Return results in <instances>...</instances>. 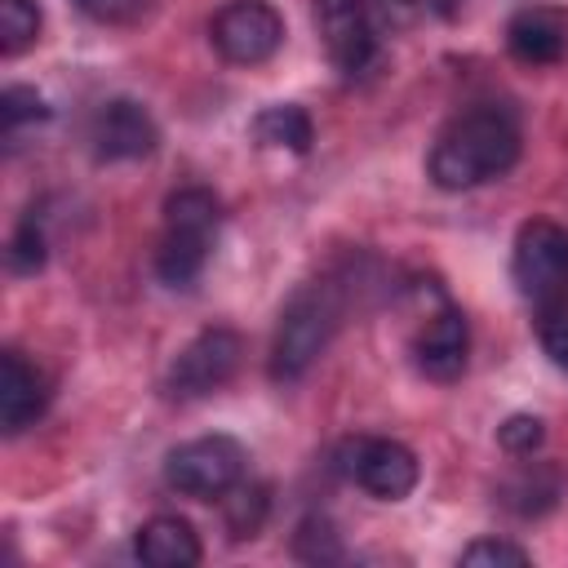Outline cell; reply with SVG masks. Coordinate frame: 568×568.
<instances>
[{
    "label": "cell",
    "mask_w": 568,
    "mask_h": 568,
    "mask_svg": "<svg viewBox=\"0 0 568 568\" xmlns=\"http://www.w3.org/2000/svg\"><path fill=\"white\" fill-rule=\"evenodd\" d=\"M519 160V124L506 106H470L453 115L426 155V178L439 191H475Z\"/></svg>",
    "instance_id": "6da1fadb"
},
{
    "label": "cell",
    "mask_w": 568,
    "mask_h": 568,
    "mask_svg": "<svg viewBox=\"0 0 568 568\" xmlns=\"http://www.w3.org/2000/svg\"><path fill=\"white\" fill-rule=\"evenodd\" d=\"M133 550L142 564L151 568H195L204 546H200V532L182 519V515H151L138 537H133Z\"/></svg>",
    "instance_id": "5bb4252c"
},
{
    "label": "cell",
    "mask_w": 568,
    "mask_h": 568,
    "mask_svg": "<svg viewBox=\"0 0 568 568\" xmlns=\"http://www.w3.org/2000/svg\"><path fill=\"white\" fill-rule=\"evenodd\" d=\"M209 40L231 67H262L284 44V18L271 0H226L209 22Z\"/></svg>",
    "instance_id": "ba28073f"
},
{
    "label": "cell",
    "mask_w": 568,
    "mask_h": 568,
    "mask_svg": "<svg viewBox=\"0 0 568 568\" xmlns=\"http://www.w3.org/2000/svg\"><path fill=\"white\" fill-rule=\"evenodd\" d=\"M293 555H297L302 564H337L346 550H342V537H337L333 519L306 515V519L297 524V532H293Z\"/></svg>",
    "instance_id": "d6986e66"
},
{
    "label": "cell",
    "mask_w": 568,
    "mask_h": 568,
    "mask_svg": "<svg viewBox=\"0 0 568 568\" xmlns=\"http://www.w3.org/2000/svg\"><path fill=\"white\" fill-rule=\"evenodd\" d=\"M253 142L257 146H271V151H293V155H306L311 142H315V124L311 115L297 106V102H275V106H262L248 124Z\"/></svg>",
    "instance_id": "9a60e30c"
},
{
    "label": "cell",
    "mask_w": 568,
    "mask_h": 568,
    "mask_svg": "<svg viewBox=\"0 0 568 568\" xmlns=\"http://www.w3.org/2000/svg\"><path fill=\"white\" fill-rule=\"evenodd\" d=\"M337 470L351 484H359L364 493L382 497V501H404L422 479L417 453L408 444H399V439H386V435L342 439L337 444Z\"/></svg>",
    "instance_id": "5b68a950"
},
{
    "label": "cell",
    "mask_w": 568,
    "mask_h": 568,
    "mask_svg": "<svg viewBox=\"0 0 568 568\" xmlns=\"http://www.w3.org/2000/svg\"><path fill=\"white\" fill-rule=\"evenodd\" d=\"M75 9L102 27H129V22H142L151 0H75Z\"/></svg>",
    "instance_id": "cb8c5ba5"
},
{
    "label": "cell",
    "mask_w": 568,
    "mask_h": 568,
    "mask_svg": "<svg viewBox=\"0 0 568 568\" xmlns=\"http://www.w3.org/2000/svg\"><path fill=\"white\" fill-rule=\"evenodd\" d=\"M532 555L524 550V546H515V541H501V537H479V541H470L466 550H462V564H528Z\"/></svg>",
    "instance_id": "d4e9b609"
},
{
    "label": "cell",
    "mask_w": 568,
    "mask_h": 568,
    "mask_svg": "<svg viewBox=\"0 0 568 568\" xmlns=\"http://www.w3.org/2000/svg\"><path fill=\"white\" fill-rule=\"evenodd\" d=\"M506 49L524 67H550L568 53V9L564 4H524L506 18Z\"/></svg>",
    "instance_id": "8fae6325"
},
{
    "label": "cell",
    "mask_w": 568,
    "mask_h": 568,
    "mask_svg": "<svg viewBox=\"0 0 568 568\" xmlns=\"http://www.w3.org/2000/svg\"><path fill=\"white\" fill-rule=\"evenodd\" d=\"M497 444H501L510 457H532V453L546 444V422L532 417V413H510V417L497 426Z\"/></svg>",
    "instance_id": "7402d4cb"
},
{
    "label": "cell",
    "mask_w": 568,
    "mask_h": 568,
    "mask_svg": "<svg viewBox=\"0 0 568 568\" xmlns=\"http://www.w3.org/2000/svg\"><path fill=\"white\" fill-rule=\"evenodd\" d=\"M537 337H541V351L550 355V364H555L559 373H568V311H564V306H546V311H541Z\"/></svg>",
    "instance_id": "603a6c76"
},
{
    "label": "cell",
    "mask_w": 568,
    "mask_h": 568,
    "mask_svg": "<svg viewBox=\"0 0 568 568\" xmlns=\"http://www.w3.org/2000/svg\"><path fill=\"white\" fill-rule=\"evenodd\" d=\"M44 257H49V240H44L36 213H27V217L18 222V231H13V240H9V266H13L18 275H36V271L44 266Z\"/></svg>",
    "instance_id": "44dd1931"
},
{
    "label": "cell",
    "mask_w": 568,
    "mask_h": 568,
    "mask_svg": "<svg viewBox=\"0 0 568 568\" xmlns=\"http://www.w3.org/2000/svg\"><path fill=\"white\" fill-rule=\"evenodd\" d=\"M0 120H4V138L13 142L22 129H36V124L49 120V102L27 84H9L0 93Z\"/></svg>",
    "instance_id": "ffe728a7"
},
{
    "label": "cell",
    "mask_w": 568,
    "mask_h": 568,
    "mask_svg": "<svg viewBox=\"0 0 568 568\" xmlns=\"http://www.w3.org/2000/svg\"><path fill=\"white\" fill-rule=\"evenodd\" d=\"M222 200L209 186H182L164 200V235L155 248V275L169 288H191L217 244Z\"/></svg>",
    "instance_id": "7a4b0ae2"
},
{
    "label": "cell",
    "mask_w": 568,
    "mask_h": 568,
    "mask_svg": "<svg viewBox=\"0 0 568 568\" xmlns=\"http://www.w3.org/2000/svg\"><path fill=\"white\" fill-rule=\"evenodd\" d=\"M244 466H248V453L240 439L200 435V439L178 444L164 457V484L195 501H222V493H231L244 479Z\"/></svg>",
    "instance_id": "277c9868"
},
{
    "label": "cell",
    "mask_w": 568,
    "mask_h": 568,
    "mask_svg": "<svg viewBox=\"0 0 568 568\" xmlns=\"http://www.w3.org/2000/svg\"><path fill=\"white\" fill-rule=\"evenodd\" d=\"M266 510H271V497H266V484H235L231 493H222V519H226V532L235 541L244 537H257L262 524H266Z\"/></svg>",
    "instance_id": "e0dca14e"
},
{
    "label": "cell",
    "mask_w": 568,
    "mask_h": 568,
    "mask_svg": "<svg viewBox=\"0 0 568 568\" xmlns=\"http://www.w3.org/2000/svg\"><path fill=\"white\" fill-rule=\"evenodd\" d=\"M40 4L36 0H0V53L18 58L40 40Z\"/></svg>",
    "instance_id": "ac0fdd59"
},
{
    "label": "cell",
    "mask_w": 568,
    "mask_h": 568,
    "mask_svg": "<svg viewBox=\"0 0 568 568\" xmlns=\"http://www.w3.org/2000/svg\"><path fill=\"white\" fill-rule=\"evenodd\" d=\"M413 355H417V368L435 382H453L462 368H466V355H470V328H466V315L453 306V302H439V311L426 315L417 342H413Z\"/></svg>",
    "instance_id": "7c38bea8"
},
{
    "label": "cell",
    "mask_w": 568,
    "mask_h": 568,
    "mask_svg": "<svg viewBox=\"0 0 568 568\" xmlns=\"http://www.w3.org/2000/svg\"><path fill=\"white\" fill-rule=\"evenodd\" d=\"M510 280L519 297L546 306L568 284V231L550 217H528L510 244Z\"/></svg>",
    "instance_id": "8992f818"
},
{
    "label": "cell",
    "mask_w": 568,
    "mask_h": 568,
    "mask_svg": "<svg viewBox=\"0 0 568 568\" xmlns=\"http://www.w3.org/2000/svg\"><path fill=\"white\" fill-rule=\"evenodd\" d=\"M501 506L515 515H541L559 501V470L546 462H524L519 470H510L501 479Z\"/></svg>",
    "instance_id": "2e32d148"
},
{
    "label": "cell",
    "mask_w": 568,
    "mask_h": 568,
    "mask_svg": "<svg viewBox=\"0 0 568 568\" xmlns=\"http://www.w3.org/2000/svg\"><path fill=\"white\" fill-rule=\"evenodd\" d=\"M337 320H342V302H337V288L328 280H315V284H302L280 320H275V337H271V355H266V373L271 382H297L311 373V364L324 355V346L333 342L337 333Z\"/></svg>",
    "instance_id": "3957f363"
},
{
    "label": "cell",
    "mask_w": 568,
    "mask_h": 568,
    "mask_svg": "<svg viewBox=\"0 0 568 568\" xmlns=\"http://www.w3.org/2000/svg\"><path fill=\"white\" fill-rule=\"evenodd\" d=\"M89 142L102 164H129V160H146L160 146V124L142 102L106 98L89 120Z\"/></svg>",
    "instance_id": "9c48e42d"
},
{
    "label": "cell",
    "mask_w": 568,
    "mask_h": 568,
    "mask_svg": "<svg viewBox=\"0 0 568 568\" xmlns=\"http://www.w3.org/2000/svg\"><path fill=\"white\" fill-rule=\"evenodd\" d=\"M240 359H244V337L235 328H204L195 333L169 364V377H164V390L173 399H204L213 390H222L235 373H240Z\"/></svg>",
    "instance_id": "52a82bcc"
},
{
    "label": "cell",
    "mask_w": 568,
    "mask_h": 568,
    "mask_svg": "<svg viewBox=\"0 0 568 568\" xmlns=\"http://www.w3.org/2000/svg\"><path fill=\"white\" fill-rule=\"evenodd\" d=\"M315 13V31L324 40L328 62L342 75H359L368 71L373 53H377V36H373V18L364 0H311Z\"/></svg>",
    "instance_id": "30bf717a"
},
{
    "label": "cell",
    "mask_w": 568,
    "mask_h": 568,
    "mask_svg": "<svg viewBox=\"0 0 568 568\" xmlns=\"http://www.w3.org/2000/svg\"><path fill=\"white\" fill-rule=\"evenodd\" d=\"M49 408V377L22 355V351H4L0 355V426L4 435H22L27 426H36Z\"/></svg>",
    "instance_id": "4fadbf2b"
}]
</instances>
